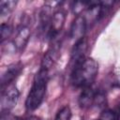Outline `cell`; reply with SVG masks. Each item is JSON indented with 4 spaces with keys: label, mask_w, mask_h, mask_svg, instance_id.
Listing matches in <instances>:
<instances>
[{
    "label": "cell",
    "mask_w": 120,
    "mask_h": 120,
    "mask_svg": "<svg viewBox=\"0 0 120 120\" xmlns=\"http://www.w3.org/2000/svg\"><path fill=\"white\" fill-rule=\"evenodd\" d=\"M113 120H120V107L113 112Z\"/></svg>",
    "instance_id": "15"
},
{
    "label": "cell",
    "mask_w": 120,
    "mask_h": 120,
    "mask_svg": "<svg viewBox=\"0 0 120 120\" xmlns=\"http://www.w3.org/2000/svg\"><path fill=\"white\" fill-rule=\"evenodd\" d=\"M99 120H101V119H99Z\"/></svg>",
    "instance_id": "17"
},
{
    "label": "cell",
    "mask_w": 120,
    "mask_h": 120,
    "mask_svg": "<svg viewBox=\"0 0 120 120\" xmlns=\"http://www.w3.org/2000/svg\"><path fill=\"white\" fill-rule=\"evenodd\" d=\"M19 97H20L19 90L14 84H10L7 86V89L2 91L1 101H0L2 114L6 112L10 111L16 106Z\"/></svg>",
    "instance_id": "3"
},
{
    "label": "cell",
    "mask_w": 120,
    "mask_h": 120,
    "mask_svg": "<svg viewBox=\"0 0 120 120\" xmlns=\"http://www.w3.org/2000/svg\"><path fill=\"white\" fill-rule=\"evenodd\" d=\"M30 35H31V32H30V29L28 26L22 25V27H20L13 41H12V45H13L14 49L19 52L23 51L25 46L28 43Z\"/></svg>",
    "instance_id": "7"
},
{
    "label": "cell",
    "mask_w": 120,
    "mask_h": 120,
    "mask_svg": "<svg viewBox=\"0 0 120 120\" xmlns=\"http://www.w3.org/2000/svg\"><path fill=\"white\" fill-rule=\"evenodd\" d=\"M71 119V110L68 106L63 107L57 112L54 120H70Z\"/></svg>",
    "instance_id": "13"
},
{
    "label": "cell",
    "mask_w": 120,
    "mask_h": 120,
    "mask_svg": "<svg viewBox=\"0 0 120 120\" xmlns=\"http://www.w3.org/2000/svg\"><path fill=\"white\" fill-rule=\"evenodd\" d=\"M96 90L92 87V85L84 87L83 90L82 91L80 97H79V105L81 108H88L90 107L94 101H95V97H96Z\"/></svg>",
    "instance_id": "9"
},
{
    "label": "cell",
    "mask_w": 120,
    "mask_h": 120,
    "mask_svg": "<svg viewBox=\"0 0 120 120\" xmlns=\"http://www.w3.org/2000/svg\"><path fill=\"white\" fill-rule=\"evenodd\" d=\"M87 50V41L83 38L78 41H76L73 50L71 52V60L73 62V66L83 61L85 59V52Z\"/></svg>",
    "instance_id": "8"
},
{
    "label": "cell",
    "mask_w": 120,
    "mask_h": 120,
    "mask_svg": "<svg viewBox=\"0 0 120 120\" xmlns=\"http://www.w3.org/2000/svg\"><path fill=\"white\" fill-rule=\"evenodd\" d=\"M56 52H57V50L55 48H52V50L48 51L42 57L40 68L48 70L50 68H52V66L53 65V63H54V61L56 59V57H55V53Z\"/></svg>",
    "instance_id": "11"
},
{
    "label": "cell",
    "mask_w": 120,
    "mask_h": 120,
    "mask_svg": "<svg viewBox=\"0 0 120 120\" xmlns=\"http://www.w3.org/2000/svg\"><path fill=\"white\" fill-rule=\"evenodd\" d=\"M17 5V1L14 0H2L0 1V17L4 19L10 15L14 8Z\"/></svg>",
    "instance_id": "10"
},
{
    "label": "cell",
    "mask_w": 120,
    "mask_h": 120,
    "mask_svg": "<svg viewBox=\"0 0 120 120\" xmlns=\"http://www.w3.org/2000/svg\"><path fill=\"white\" fill-rule=\"evenodd\" d=\"M98 71V65L93 58H85L73 66L71 83L75 87H87L92 85Z\"/></svg>",
    "instance_id": "1"
},
{
    "label": "cell",
    "mask_w": 120,
    "mask_h": 120,
    "mask_svg": "<svg viewBox=\"0 0 120 120\" xmlns=\"http://www.w3.org/2000/svg\"><path fill=\"white\" fill-rule=\"evenodd\" d=\"M22 68H23V66L20 62L9 65L1 75V81H0L1 88L3 89L5 86L10 85L11 82L20 75Z\"/></svg>",
    "instance_id": "5"
},
{
    "label": "cell",
    "mask_w": 120,
    "mask_h": 120,
    "mask_svg": "<svg viewBox=\"0 0 120 120\" xmlns=\"http://www.w3.org/2000/svg\"><path fill=\"white\" fill-rule=\"evenodd\" d=\"M89 5V1L88 2H84V1H76L72 3L71 8L73 13H75L76 15H80L81 11L84 8H88Z\"/></svg>",
    "instance_id": "14"
},
{
    "label": "cell",
    "mask_w": 120,
    "mask_h": 120,
    "mask_svg": "<svg viewBox=\"0 0 120 120\" xmlns=\"http://www.w3.org/2000/svg\"><path fill=\"white\" fill-rule=\"evenodd\" d=\"M66 21V13L63 10H57L53 13L49 30L47 32V36L49 38H54L63 29Z\"/></svg>",
    "instance_id": "4"
},
{
    "label": "cell",
    "mask_w": 120,
    "mask_h": 120,
    "mask_svg": "<svg viewBox=\"0 0 120 120\" xmlns=\"http://www.w3.org/2000/svg\"><path fill=\"white\" fill-rule=\"evenodd\" d=\"M25 120H40V119L38 117H37V116H30V117L26 118Z\"/></svg>",
    "instance_id": "16"
},
{
    "label": "cell",
    "mask_w": 120,
    "mask_h": 120,
    "mask_svg": "<svg viewBox=\"0 0 120 120\" xmlns=\"http://www.w3.org/2000/svg\"><path fill=\"white\" fill-rule=\"evenodd\" d=\"M48 83V70L40 68L35 75L31 89L25 100V108L27 111H35L43 102Z\"/></svg>",
    "instance_id": "2"
},
{
    "label": "cell",
    "mask_w": 120,
    "mask_h": 120,
    "mask_svg": "<svg viewBox=\"0 0 120 120\" xmlns=\"http://www.w3.org/2000/svg\"><path fill=\"white\" fill-rule=\"evenodd\" d=\"M86 28H87V24H86L84 16L81 14L77 15L70 26V31H69L70 38L77 41L83 38Z\"/></svg>",
    "instance_id": "6"
},
{
    "label": "cell",
    "mask_w": 120,
    "mask_h": 120,
    "mask_svg": "<svg viewBox=\"0 0 120 120\" xmlns=\"http://www.w3.org/2000/svg\"><path fill=\"white\" fill-rule=\"evenodd\" d=\"M12 26L8 24V23H5V22H2L1 24V27H0V40H1V43H3L5 40H7L12 34Z\"/></svg>",
    "instance_id": "12"
}]
</instances>
